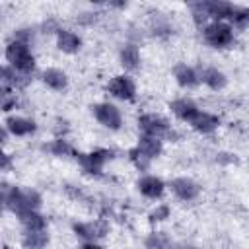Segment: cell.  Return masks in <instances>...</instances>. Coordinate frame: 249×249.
Here are the masks:
<instances>
[{
	"label": "cell",
	"instance_id": "7c38bea8",
	"mask_svg": "<svg viewBox=\"0 0 249 249\" xmlns=\"http://www.w3.org/2000/svg\"><path fill=\"white\" fill-rule=\"evenodd\" d=\"M171 111H173L181 121L191 123V121L195 119V115L198 113V107L195 105V101L183 97V99H175V101L171 103Z\"/></svg>",
	"mask_w": 249,
	"mask_h": 249
},
{
	"label": "cell",
	"instance_id": "8992f818",
	"mask_svg": "<svg viewBox=\"0 0 249 249\" xmlns=\"http://www.w3.org/2000/svg\"><path fill=\"white\" fill-rule=\"evenodd\" d=\"M107 89H109L115 97L126 99V101H132V99H134V93H136L134 82H132L128 76H115V78L109 82Z\"/></svg>",
	"mask_w": 249,
	"mask_h": 249
},
{
	"label": "cell",
	"instance_id": "603a6c76",
	"mask_svg": "<svg viewBox=\"0 0 249 249\" xmlns=\"http://www.w3.org/2000/svg\"><path fill=\"white\" fill-rule=\"evenodd\" d=\"M49 150L54 154V156H68V154H74V150L70 148V144L62 138H56L53 144H49Z\"/></svg>",
	"mask_w": 249,
	"mask_h": 249
},
{
	"label": "cell",
	"instance_id": "8fae6325",
	"mask_svg": "<svg viewBox=\"0 0 249 249\" xmlns=\"http://www.w3.org/2000/svg\"><path fill=\"white\" fill-rule=\"evenodd\" d=\"M191 124H193L195 130H198L202 134H208V132H214L218 128L220 121H218V117H214V115H210L206 111H198L195 115V119L191 121Z\"/></svg>",
	"mask_w": 249,
	"mask_h": 249
},
{
	"label": "cell",
	"instance_id": "7a4b0ae2",
	"mask_svg": "<svg viewBox=\"0 0 249 249\" xmlns=\"http://www.w3.org/2000/svg\"><path fill=\"white\" fill-rule=\"evenodd\" d=\"M204 41L216 49H222V47H228L231 45L233 41V31L228 23L224 21H214L210 25L204 27Z\"/></svg>",
	"mask_w": 249,
	"mask_h": 249
},
{
	"label": "cell",
	"instance_id": "2e32d148",
	"mask_svg": "<svg viewBox=\"0 0 249 249\" xmlns=\"http://www.w3.org/2000/svg\"><path fill=\"white\" fill-rule=\"evenodd\" d=\"M43 82H45L49 88L60 91V89L66 88L68 78H66V74H64L62 70H58V68H49V70L43 72Z\"/></svg>",
	"mask_w": 249,
	"mask_h": 249
},
{
	"label": "cell",
	"instance_id": "4fadbf2b",
	"mask_svg": "<svg viewBox=\"0 0 249 249\" xmlns=\"http://www.w3.org/2000/svg\"><path fill=\"white\" fill-rule=\"evenodd\" d=\"M136 150H138L144 158L152 160V158H156V156L161 154V140H160V138H154V136H146V134H142L140 140H138Z\"/></svg>",
	"mask_w": 249,
	"mask_h": 249
},
{
	"label": "cell",
	"instance_id": "ac0fdd59",
	"mask_svg": "<svg viewBox=\"0 0 249 249\" xmlns=\"http://www.w3.org/2000/svg\"><path fill=\"white\" fill-rule=\"evenodd\" d=\"M18 218H19V222L23 224L25 231H39V230H45V226H47L45 218H43L37 210H29V212H25V214H21V216H18Z\"/></svg>",
	"mask_w": 249,
	"mask_h": 249
},
{
	"label": "cell",
	"instance_id": "9c48e42d",
	"mask_svg": "<svg viewBox=\"0 0 249 249\" xmlns=\"http://www.w3.org/2000/svg\"><path fill=\"white\" fill-rule=\"evenodd\" d=\"M136 187H138V191H140L144 196H148V198H160V196L163 195V189H165L163 181L158 179V177H154V175H144L142 179H138Z\"/></svg>",
	"mask_w": 249,
	"mask_h": 249
},
{
	"label": "cell",
	"instance_id": "30bf717a",
	"mask_svg": "<svg viewBox=\"0 0 249 249\" xmlns=\"http://www.w3.org/2000/svg\"><path fill=\"white\" fill-rule=\"evenodd\" d=\"M4 128L8 132H12L14 136H25V134H31L35 130V123L29 121V119H23V117H8L4 121Z\"/></svg>",
	"mask_w": 249,
	"mask_h": 249
},
{
	"label": "cell",
	"instance_id": "52a82bcc",
	"mask_svg": "<svg viewBox=\"0 0 249 249\" xmlns=\"http://www.w3.org/2000/svg\"><path fill=\"white\" fill-rule=\"evenodd\" d=\"M169 187H171V191H173L181 200H193V198H196L198 193H200V187H198L193 179H189V177H177V179L171 181Z\"/></svg>",
	"mask_w": 249,
	"mask_h": 249
},
{
	"label": "cell",
	"instance_id": "5bb4252c",
	"mask_svg": "<svg viewBox=\"0 0 249 249\" xmlns=\"http://www.w3.org/2000/svg\"><path fill=\"white\" fill-rule=\"evenodd\" d=\"M56 45H58V49L62 53H76L80 49L82 41H80V37L76 33H72L68 29H60L56 33Z\"/></svg>",
	"mask_w": 249,
	"mask_h": 249
},
{
	"label": "cell",
	"instance_id": "4316f807",
	"mask_svg": "<svg viewBox=\"0 0 249 249\" xmlns=\"http://www.w3.org/2000/svg\"><path fill=\"white\" fill-rule=\"evenodd\" d=\"M80 249H103V247H99L97 243H93V241H88V243H84Z\"/></svg>",
	"mask_w": 249,
	"mask_h": 249
},
{
	"label": "cell",
	"instance_id": "5b68a950",
	"mask_svg": "<svg viewBox=\"0 0 249 249\" xmlns=\"http://www.w3.org/2000/svg\"><path fill=\"white\" fill-rule=\"evenodd\" d=\"M93 115H95V119L103 126L113 128V130L121 128L123 119H121V113H119V109L115 105H111V103H97V105H93Z\"/></svg>",
	"mask_w": 249,
	"mask_h": 249
},
{
	"label": "cell",
	"instance_id": "f1b7e54d",
	"mask_svg": "<svg viewBox=\"0 0 249 249\" xmlns=\"http://www.w3.org/2000/svg\"><path fill=\"white\" fill-rule=\"evenodd\" d=\"M8 163H10V156H8V154H4V156H2V167L6 169V167H8Z\"/></svg>",
	"mask_w": 249,
	"mask_h": 249
},
{
	"label": "cell",
	"instance_id": "e0dca14e",
	"mask_svg": "<svg viewBox=\"0 0 249 249\" xmlns=\"http://www.w3.org/2000/svg\"><path fill=\"white\" fill-rule=\"evenodd\" d=\"M200 80L208 88H212V89H222L226 86V82H228L226 76H224V72H220L218 68H204L200 72Z\"/></svg>",
	"mask_w": 249,
	"mask_h": 249
},
{
	"label": "cell",
	"instance_id": "3957f363",
	"mask_svg": "<svg viewBox=\"0 0 249 249\" xmlns=\"http://www.w3.org/2000/svg\"><path fill=\"white\" fill-rule=\"evenodd\" d=\"M138 126L146 136H154V138H160V140L171 134L167 121L158 117V115H142L138 119Z\"/></svg>",
	"mask_w": 249,
	"mask_h": 249
},
{
	"label": "cell",
	"instance_id": "83f0119b",
	"mask_svg": "<svg viewBox=\"0 0 249 249\" xmlns=\"http://www.w3.org/2000/svg\"><path fill=\"white\" fill-rule=\"evenodd\" d=\"M171 249H196L193 245H185V243H177V245H171Z\"/></svg>",
	"mask_w": 249,
	"mask_h": 249
},
{
	"label": "cell",
	"instance_id": "ba28073f",
	"mask_svg": "<svg viewBox=\"0 0 249 249\" xmlns=\"http://www.w3.org/2000/svg\"><path fill=\"white\" fill-rule=\"evenodd\" d=\"M72 230H74L80 237H84V239H88V241H93V239L105 235L107 224H103V222H80V224H74Z\"/></svg>",
	"mask_w": 249,
	"mask_h": 249
},
{
	"label": "cell",
	"instance_id": "7402d4cb",
	"mask_svg": "<svg viewBox=\"0 0 249 249\" xmlns=\"http://www.w3.org/2000/svg\"><path fill=\"white\" fill-rule=\"evenodd\" d=\"M230 21H233L235 25L243 27L249 23V8H239V6H233V12L230 16Z\"/></svg>",
	"mask_w": 249,
	"mask_h": 249
},
{
	"label": "cell",
	"instance_id": "d4e9b609",
	"mask_svg": "<svg viewBox=\"0 0 249 249\" xmlns=\"http://www.w3.org/2000/svg\"><path fill=\"white\" fill-rule=\"evenodd\" d=\"M23 196H25V202L31 210H37L41 206V196L35 191H23Z\"/></svg>",
	"mask_w": 249,
	"mask_h": 249
},
{
	"label": "cell",
	"instance_id": "6da1fadb",
	"mask_svg": "<svg viewBox=\"0 0 249 249\" xmlns=\"http://www.w3.org/2000/svg\"><path fill=\"white\" fill-rule=\"evenodd\" d=\"M6 58L10 62V66H14L18 72L21 74H29L33 68H35V58L29 51V45L27 43H21V41H12L8 47H6Z\"/></svg>",
	"mask_w": 249,
	"mask_h": 249
},
{
	"label": "cell",
	"instance_id": "277c9868",
	"mask_svg": "<svg viewBox=\"0 0 249 249\" xmlns=\"http://www.w3.org/2000/svg\"><path fill=\"white\" fill-rule=\"evenodd\" d=\"M111 158H113V152H109V150H93L89 154H76V160L88 173H99L103 163Z\"/></svg>",
	"mask_w": 249,
	"mask_h": 249
},
{
	"label": "cell",
	"instance_id": "cb8c5ba5",
	"mask_svg": "<svg viewBox=\"0 0 249 249\" xmlns=\"http://www.w3.org/2000/svg\"><path fill=\"white\" fill-rule=\"evenodd\" d=\"M16 103H18L16 95L10 89H2V111H6V113L12 111L16 107Z\"/></svg>",
	"mask_w": 249,
	"mask_h": 249
},
{
	"label": "cell",
	"instance_id": "9a60e30c",
	"mask_svg": "<svg viewBox=\"0 0 249 249\" xmlns=\"http://www.w3.org/2000/svg\"><path fill=\"white\" fill-rule=\"evenodd\" d=\"M173 74H175V80L179 82V86H183V88H195L198 84V80H200L198 74L187 64H177Z\"/></svg>",
	"mask_w": 249,
	"mask_h": 249
},
{
	"label": "cell",
	"instance_id": "484cf974",
	"mask_svg": "<svg viewBox=\"0 0 249 249\" xmlns=\"http://www.w3.org/2000/svg\"><path fill=\"white\" fill-rule=\"evenodd\" d=\"M167 216H169V206H167V204H161V206H158V208L150 214V220L160 222V220H165Z\"/></svg>",
	"mask_w": 249,
	"mask_h": 249
},
{
	"label": "cell",
	"instance_id": "ffe728a7",
	"mask_svg": "<svg viewBox=\"0 0 249 249\" xmlns=\"http://www.w3.org/2000/svg\"><path fill=\"white\" fill-rule=\"evenodd\" d=\"M138 62H140L138 47H136V45H126V47H123V51H121V64H123L126 70H136V68H138Z\"/></svg>",
	"mask_w": 249,
	"mask_h": 249
},
{
	"label": "cell",
	"instance_id": "d6986e66",
	"mask_svg": "<svg viewBox=\"0 0 249 249\" xmlns=\"http://www.w3.org/2000/svg\"><path fill=\"white\" fill-rule=\"evenodd\" d=\"M47 241H49V235H47L45 230H39V231H25V233H23V239H21V243H23L25 249H43V247L47 245Z\"/></svg>",
	"mask_w": 249,
	"mask_h": 249
},
{
	"label": "cell",
	"instance_id": "44dd1931",
	"mask_svg": "<svg viewBox=\"0 0 249 249\" xmlns=\"http://www.w3.org/2000/svg\"><path fill=\"white\" fill-rule=\"evenodd\" d=\"M146 245L150 249H171V241L163 235V233H150L148 239H146Z\"/></svg>",
	"mask_w": 249,
	"mask_h": 249
}]
</instances>
